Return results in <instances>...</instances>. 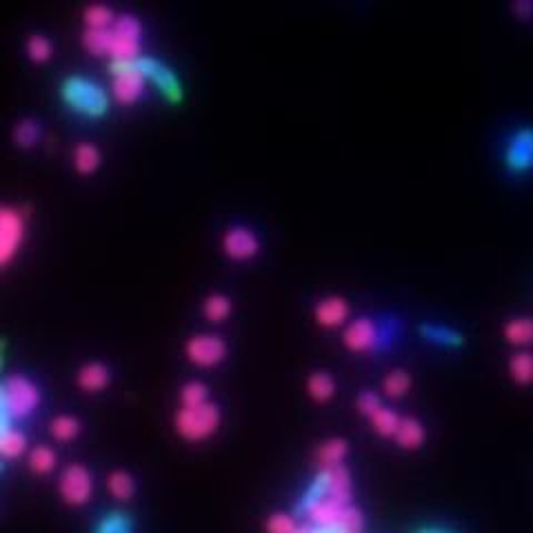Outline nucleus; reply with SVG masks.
<instances>
[{
	"mask_svg": "<svg viewBox=\"0 0 533 533\" xmlns=\"http://www.w3.org/2000/svg\"><path fill=\"white\" fill-rule=\"evenodd\" d=\"M426 438L425 425L420 423L414 416H402L398 431H396L394 440L400 449H409V452H416V449L423 447Z\"/></svg>",
	"mask_w": 533,
	"mask_h": 533,
	"instance_id": "obj_15",
	"label": "nucleus"
},
{
	"mask_svg": "<svg viewBox=\"0 0 533 533\" xmlns=\"http://www.w3.org/2000/svg\"><path fill=\"white\" fill-rule=\"evenodd\" d=\"M25 50H27V56L32 58L33 62H42L51 56L53 45L45 33H32L25 42Z\"/></svg>",
	"mask_w": 533,
	"mask_h": 533,
	"instance_id": "obj_34",
	"label": "nucleus"
},
{
	"mask_svg": "<svg viewBox=\"0 0 533 533\" xmlns=\"http://www.w3.org/2000/svg\"><path fill=\"white\" fill-rule=\"evenodd\" d=\"M111 27H114L116 32L125 33V36H134V38L143 36V23H140L138 16H134V14H129V12L118 14Z\"/></svg>",
	"mask_w": 533,
	"mask_h": 533,
	"instance_id": "obj_36",
	"label": "nucleus"
},
{
	"mask_svg": "<svg viewBox=\"0 0 533 533\" xmlns=\"http://www.w3.org/2000/svg\"><path fill=\"white\" fill-rule=\"evenodd\" d=\"M41 405V389L25 373H9L0 385V429L25 420Z\"/></svg>",
	"mask_w": 533,
	"mask_h": 533,
	"instance_id": "obj_1",
	"label": "nucleus"
},
{
	"mask_svg": "<svg viewBox=\"0 0 533 533\" xmlns=\"http://www.w3.org/2000/svg\"><path fill=\"white\" fill-rule=\"evenodd\" d=\"M222 251L234 260H249L260 251V238L254 229L245 225L227 227L222 234Z\"/></svg>",
	"mask_w": 533,
	"mask_h": 533,
	"instance_id": "obj_11",
	"label": "nucleus"
},
{
	"mask_svg": "<svg viewBox=\"0 0 533 533\" xmlns=\"http://www.w3.org/2000/svg\"><path fill=\"white\" fill-rule=\"evenodd\" d=\"M300 525H303V522L292 516V513L276 511L271 513L269 520H266V533H298Z\"/></svg>",
	"mask_w": 533,
	"mask_h": 533,
	"instance_id": "obj_35",
	"label": "nucleus"
},
{
	"mask_svg": "<svg viewBox=\"0 0 533 533\" xmlns=\"http://www.w3.org/2000/svg\"><path fill=\"white\" fill-rule=\"evenodd\" d=\"M229 345L218 333H196V336L187 338L185 342V356L192 365L210 369V367L220 365L227 358Z\"/></svg>",
	"mask_w": 533,
	"mask_h": 533,
	"instance_id": "obj_8",
	"label": "nucleus"
},
{
	"mask_svg": "<svg viewBox=\"0 0 533 533\" xmlns=\"http://www.w3.org/2000/svg\"><path fill=\"white\" fill-rule=\"evenodd\" d=\"M342 342L353 353L378 351V345H380V324H378V320L369 316L351 320V323H347L345 332H342Z\"/></svg>",
	"mask_w": 533,
	"mask_h": 533,
	"instance_id": "obj_10",
	"label": "nucleus"
},
{
	"mask_svg": "<svg viewBox=\"0 0 533 533\" xmlns=\"http://www.w3.org/2000/svg\"><path fill=\"white\" fill-rule=\"evenodd\" d=\"M509 376L518 385H531L533 382V353L518 351L509 360Z\"/></svg>",
	"mask_w": 533,
	"mask_h": 533,
	"instance_id": "obj_28",
	"label": "nucleus"
},
{
	"mask_svg": "<svg viewBox=\"0 0 533 533\" xmlns=\"http://www.w3.org/2000/svg\"><path fill=\"white\" fill-rule=\"evenodd\" d=\"M80 431H82L80 420L71 414H58L50 423V434L58 440V443H70V440L79 438Z\"/></svg>",
	"mask_w": 533,
	"mask_h": 533,
	"instance_id": "obj_25",
	"label": "nucleus"
},
{
	"mask_svg": "<svg viewBox=\"0 0 533 533\" xmlns=\"http://www.w3.org/2000/svg\"><path fill=\"white\" fill-rule=\"evenodd\" d=\"M502 333H505L509 345L529 347V345H533V320L531 318H511V320H507Z\"/></svg>",
	"mask_w": 533,
	"mask_h": 533,
	"instance_id": "obj_19",
	"label": "nucleus"
},
{
	"mask_svg": "<svg viewBox=\"0 0 533 533\" xmlns=\"http://www.w3.org/2000/svg\"><path fill=\"white\" fill-rule=\"evenodd\" d=\"M29 469H32L36 476H47V473L53 472L58 463V454L53 452V447L50 444H38L29 452Z\"/></svg>",
	"mask_w": 533,
	"mask_h": 533,
	"instance_id": "obj_26",
	"label": "nucleus"
},
{
	"mask_svg": "<svg viewBox=\"0 0 533 533\" xmlns=\"http://www.w3.org/2000/svg\"><path fill=\"white\" fill-rule=\"evenodd\" d=\"M27 234L25 213L21 207L3 205L0 207V263L9 265L14 256L21 249Z\"/></svg>",
	"mask_w": 533,
	"mask_h": 533,
	"instance_id": "obj_7",
	"label": "nucleus"
},
{
	"mask_svg": "<svg viewBox=\"0 0 533 533\" xmlns=\"http://www.w3.org/2000/svg\"><path fill=\"white\" fill-rule=\"evenodd\" d=\"M349 454V443L345 438H329L316 449V464L318 469L338 467L345 464V458Z\"/></svg>",
	"mask_w": 533,
	"mask_h": 533,
	"instance_id": "obj_16",
	"label": "nucleus"
},
{
	"mask_svg": "<svg viewBox=\"0 0 533 533\" xmlns=\"http://www.w3.org/2000/svg\"><path fill=\"white\" fill-rule=\"evenodd\" d=\"M29 449V440L25 431H21L18 426H7V429H0V454L5 460L21 458Z\"/></svg>",
	"mask_w": 533,
	"mask_h": 533,
	"instance_id": "obj_18",
	"label": "nucleus"
},
{
	"mask_svg": "<svg viewBox=\"0 0 533 533\" xmlns=\"http://www.w3.org/2000/svg\"><path fill=\"white\" fill-rule=\"evenodd\" d=\"M76 382H79L80 389L91 391V394H98V391H103L109 387L111 371L109 367L100 360L85 362V365L79 369V373H76Z\"/></svg>",
	"mask_w": 533,
	"mask_h": 533,
	"instance_id": "obj_14",
	"label": "nucleus"
},
{
	"mask_svg": "<svg viewBox=\"0 0 533 533\" xmlns=\"http://www.w3.org/2000/svg\"><path fill=\"white\" fill-rule=\"evenodd\" d=\"M336 378L329 371H312L307 378V394L316 402H329L336 396Z\"/></svg>",
	"mask_w": 533,
	"mask_h": 533,
	"instance_id": "obj_17",
	"label": "nucleus"
},
{
	"mask_svg": "<svg viewBox=\"0 0 533 533\" xmlns=\"http://www.w3.org/2000/svg\"><path fill=\"white\" fill-rule=\"evenodd\" d=\"M505 164L511 173L533 172V127H520L505 145Z\"/></svg>",
	"mask_w": 533,
	"mask_h": 533,
	"instance_id": "obj_9",
	"label": "nucleus"
},
{
	"mask_svg": "<svg viewBox=\"0 0 533 533\" xmlns=\"http://www.w3.org/2000/svg\"><path fill=\"white\" fill-rule=\"evenodd\" d=\"M400 420H402V416L398 414V411L389 409V407H385V405H382L378 411H373V414L369 416V423L373 426V431L380 435H385V438H394L396 431H398V426H400Z\"/></svg>",
	"mask_w": 533,
	"mask_h": 533,
	"instance_id": "obj_24",
	"label": "nucleus"
},
{
	"mask_svg": "<svg viewBox=\"0 0 533 533\" xmlns=\"http://www.w3.org/2000/svg\"><path fill=\"white\" fill-rule=\"evenodd\" d=\"M111 94L116 100L132 105L145 94L147 76L138 70L136 61H109Z\"/></svg>",
	"mask_w": 533,
	"mask_h": 533,
	"instance_id": "obj_6",
	"label": "nucleus"
},
{
	"mask_svg": "<svg viewBox=\"0 0 533 533\" xmlns=\"http://www.w3.org/2000/svg\"><path fill=\"white\" fill-rule=\"evenodd\" d=\"M82 18L87 27H111L116 21V12L105 3H91L82 12Z\"/></svg>",
	"mask_w": 533,
	"mask_h": 533,
	"instance_id": "obj_31",
	"label": "nucleus"
},
{
	"mask_svg": "<svg viewBox=\"0 0 533 533\" xmlns=\"http://www.w3.org/2000/svg\"><path fill=\"white\" fill-rule=\"evenodd\" d=\"M210 400V387L202 380H187L181 387V405L182 407H196Z\"/></svg>",
	"mask_w": 533,
	"mask_h": 533,
	"instance_id": "obj_33",
	"label": "nucleus"
},
{
	"mask_svg": "<svg viewBox=\"0 0 533 533\" xmlns=\"http://www.w3.org/2000/svg\"><path fill=\"white\" fill-rule=\"evenodd\" d=\"M136 65H138V70L147 76V80H152L154 85H158L160 89L169 96V98L172 100L181 98L182 96L181 80H178V76L173 74L164 62H160L158 58L143 53V56L136 58Z\"/></svg>",
	"mask_w": 533,
	"mask_h": 533,
	"instance_id": "obj_12",
	"label": "nucleus"
},
{
	"mask_svg": "<svg viewBox=\"0 0 533 533\" xmlns=\"http://www.w3.org/2000/svg\"><path fill=\"white\" fill-rule=\"evenodd\" d=\"M323 498H336V500L342 502H353V480L351 472H349L345 464L318 469V473L309 482V487L304 489L300 500L295 502V509L309 505V502L323 500Z\"/></svg>",
	"mask_w": 533,
	"mask_h": 533,
	"instance_id": "obj_4",
	"label": "nucleus"
},
{
	"mask_svg": "<svg viewBox=\"0 0 533 533\" xmlns=\"http://www.w3.org/2000/svg\"><path fill=\"white\" fill-rule=\"evenodd\" d=\"M100 160H103V154H100V147L96 143L80 140V143L74 147V167L79 169L80 173L96 172Z\"/></svg>",
	"mask_w": 533,
	"mask_h": 533,
	"instance_id": "obj_20",
	"label": "nucleus"
},
{
	"mask_svg": "<svg viewBox=\"0 0 533 533\" xmlns=\"http://www.w3.org/2000/svg\"><path fill=\"white\" fill-rule=\"evenodd\" d=\"M418 533H454V531L440 529V527H426V529H420Z\"/></svg>",
	"mask_w": 533,
	"mask_h": 533,
	"instance_id": "obj_39",
	"label": "nucleus"
},
{
	"mask_svg": "<svg viewBox=\"0 0 533 533\" xmlns=\"http://www.w3.org/2000/svg\"><path fill=\"white\" fill-rule=\"evenodd\" d=\"M349 313H351V307H349V300L345 295L332 294L327 298L318 300L316 309H313V318L320 327L324 329H336L341 324L347 323Z\"/></svg>",
	"mask_w": 533,
	"mask_h": 533,
	"instance_id": "obj_13",
	"label": "nucleus"
},
{
	"mask_svg": "<svg viewBox=\"0 0 533 533\" xmlns=\"http://www.w3.org/2000/svg\"><path fill=\"white\" fill-rule=\"evenodd\" d=\"M134 520L129 513L125 511H111L105 513L98 522H96L94 533H134Z\"/></svg>",
	"mask_w": 533,
	"mask_h": 533,
	"instance_id": "obj_27",
	"label": "nucleus"
},
{
	"mask_svg": "<svg viewBox=\"0 0 533 533\" xmlns=\"http://www.w3.org/2000/svg\"><path fill=\"white\" fill-rule=\"evenodd\" d=\"M58 493L62 502L70 507H82L94 496V473L87 464L71 463L67 464L58 478Z\"/></svg>",
	"mask_w": 533,
	"mask_h": 533,
	"instance_id": "obj_5",
	"label": "nucleus"
},
{
	"mask_svg": "<svg viewBox=\"0 0 533 533\" xmlns=\"http://www.w3.org/2000/svg\"><path fill=\"white\" fill-rule=\"evenodd\" d=\"M380 324V345H378V349H387L391 345V342L398 338V332H400V324L398 320H382Z\"/></svg>",
	"mask_w": 533,
	"mask_h": 533,
	"instance_id": "obj_38",
	"label": "nucleus"
},
{
	"mask_svg": "<svg viewBox=\"0 0 533 533\" xmlns=\"http://www.w3.org/2000/svg\"><path fill=\"white\" fill-rule=\"evenodd\" d=\"M61 96L71 109L91 116V118L105 116L109 109V96H107L105 87L98 85L94 79H87L80 74H71L62 80Z\"/></svg>",
	"mask_w": 533,
	"mask_h": 533,
	"instance_id": "obj_3",
	"label": "nucleus"
},
{
	"mask_svg": "<svg viewBox=\"0 0 533 533\" xmlns=\"http://www.w3.org/2000/svg\"><path fill=\"white\" fill-rule=\"evenodd\" d=\"M14 143L21 145V147H32L41 138V125L33 118H23L18 120L16 127H14Z\"/></svg>",
	"mask_w": 533,
	"mask_h": 533,
	"instance_id": "obj_32",
	"label": "nucleus"
},
{
	"mask_svg": "<svg viewBox=\"0 0 533 533\" xmlns=\"http://www.w3.org/2000/svg\"><path fill=\"white\" fill-rule=\"evenodd\" d=\"M222 423L220 407L216 402L207 400L196 407H182L173 416L176 434L187 443H205L211 435L218 434Z\"/></svg>",
	"mask_w": 533,
	"mask_h": 533,
	"instance_id": "obj_2",
	"label": "nucleus"
},
{
	"mask_svg": "<svg viewBox=\"0 0 533 533\" xmlns=\"http://www.w3.org/2000/svg\"><path fill=\"white\" fill-rule=\"evenodd\" d=\"M411 389V376L405 369H391L382 378V391L389 398H402Z\"/></svg>",
	"mask_w": 533,
	"mask_h": 533,
	"instance_id": "obj_30",
	"label": "nucleus"
},
{
	"mask_svg": "<svg viewBox=\"0 0 533 533\" xmlns=\"http://www.w3.org/2000/svg\"><path fill=\"white\" fill-rule=\"evenodd\" d=\"M356 407H358V411H360L362 416H367V418H369L373 411L380 409L382 402H380V398H378V394H373V391L367 389V391H362L360 396H358Z\"/></svg>",
	"mask_w": 533,
	"mask_h": 533,
	"instance_id": "obj_37",
	"label": "nucleus"
},
{
	"mask_svg": "<svg viewBox=\"0 0 533 533\" xmlns=\"http://www.w3.org/2000/svg\"><path fill=\"white\" fill-rule=\"evenodd\" d=\"M82 45L91 53H109L111 50V27H85L82 32Z\"/></svg>",
	"mask_w": 533,
	"mask_h": 533,
	"instance_id": "obj_29",
	"label": "nucleus"
},
{
	"mask_svg": "<svg viewBox=\"0 0 533 533\" xmlns=\"http://www.w3.org/2000/svg\"><path fill=\"white\" fill-rule=\"evenodd\" d=\"M420 333L425 336V341L435 342L440 347H460L463 345V336L452 327H444V324L438 323H429V324H420Z\"/></svg>",
	"mask_w": 533,
	"mask_h": 533,
	"instance_id": "obj_23",
	"label": "nucleus"
},
{
	"mask_svg": "<svg viewBox=\"0 0 533 533\" xmlns=\"http://www.w3.org/2000/svg\"><path fill=\"white\" fill-rule=\"evenodd\" d=\"M231 312H234V303H231V298L227 294L213 292L202 300V313L211 323H222V320L231 316Z\"/></svg>",
	"mask_w": 533,
	"mask_h": 533,
	"instance_id": "obj_22",
	"label": "nucleus"
},
{
	"mask_svg": "<svg viewBox=\"0 0 533 533\" xmlns=\"http://www.w3.org/2000/svg\"><path fill=\"white\" fill-rule=\"evenodd\" d=\"M107 489H109L111 496L120 502L132 500L136 493V480L129 472L125 469H114V472L107 476Z\"/></svg>",
	"mask_w": 533,
	"mask_h": 533,
	"instance_id": "obj_21",
	"label": "nucleus"
}]
</instances>
